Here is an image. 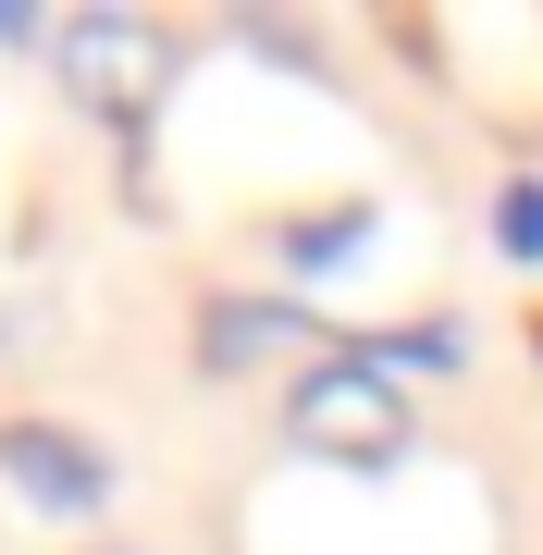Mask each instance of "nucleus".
Here are the masks:
<instances>
[{
  "instance_id": "1",
  "label": "nucleus",
  "mask_w": 543,
  "mask_h": 555,
  "mask_svg": "<svg viewBox=\"0 0 543 555\" xmlns=\"http://www.w3.org/2000/svg\"><path fill=\"white\" fill-rule=\"evenodd\" d=\"M284 433L309 456H334V469H396L408 433H421V408H408V383L383 371L371 346H334V358H309V371L284 383Z\"/></svg>"
},
{
  "instance_id": "2",
  "label": "nucleus",
  "mask_w": 543,
  "mask_h": 555,
  "mask_svg": "<svg viewBox=\"0 0 543 555\" xmlns=\"http://www.w3.org/2000/svg\"><path fill=\"white\" fill-rule=\"evenodd\" d=\"M50 62H62V87H75L100 124H148L161 87H173V62H185V38L173 25H137V13H75L50 38Z\"/></svg>"
},
{
  "instance_id": "3",
  "label": "nucleus",
  "mask_w": 543,
  "mask_h": 555,
  "mask_svg": "<svg viewBox=\"0 0 543 555\" xmlns=\"http://www.w3.org/2000/svg\"><path fill=\"white\" fill-rule=\"evenodd\" d=\"M0 481H25V506H38V518H87V506H112V456L75 444L62 420H0Z\"/></svg>"
},
{
  "instance_id": "4",
  "label": "nucleus",
  "mask_w": 543,
  "mask_h": 555,
  "mask_svg": "<svg viewBox=\"0 0 543 555\" xmlns=\"http://www.w3.org/2000/svg\"><path fill=\"white\" fill-rule=\"evenodd\" d=\"M284 346H309V309H284V297H210L198 309V371H260Z\"/></svg>"
},
{
  "instance_id": "5",
  "label": "nucleus",
  "mask_w": 543,
  "mask_h": 555,
  "mask_svg": "<svg viewBox=\"0 0 543 555\" xmlns=\"http://www.w3.org/2000/svg\"><path fill=\"white\" fill-rule=\"evenodd\" d=\"M371 235V210H334V222H284V259H297V272H334L346 247Z\"/></svg>"
},
{
  "instance_id": "6",
  "label": "nucleus",
  "mask_w": 543,
  "mask_h": 555,
  "mask_svg": "<svg viewBox=\"0 0 543 555\" xmlns=\"http://www.w3.org/2000/svg\"><path fill=\"white\" fill-rule=\"evenodd\" d=\"M494 235H506V259H543V185H531V173L494 198Z\"/></svg>"
}]
</instances>
